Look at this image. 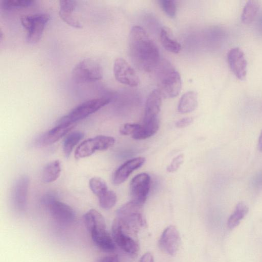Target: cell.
<instances>
[{
	"instance_id": "cell-6",
	"label": "cell",
	"mask_w": 262,
	"mask_h": 262,
	"mask_svg": "<svg viewBox=\"0 0 262 262\" xmlns=\"http://www.w3.org/2000/svg\"><path fill=\"white\" fill-rule=\"evenodd\" d=\"M50 15L41 13L23 16L20 21L27 30L26 40L30 43L37 42L41 38Z\"/></svg>"
},
{
	"instance_id": "cell-10",
	"label": "cell",
	"mask_w": 262,
	"mask_h": 262,
	"mask_svg": "<svg viewBox=\"0 0 262 262\" xmlns=\"http://www.w3.org/2000/svg\"><path fill=\"white\" fill-rule=\"evenodd\" d=\"M150 186V176L146 173L136 176L130 184V194L132 201L143 205L148 194Z\"/></svg>"
},
{
	"instance_id": "cell-36",
	"label": "cell",
	"mask_w": 262,
	"mask_h": 262,
	"mask_svg": "<svg viewBox=\"0 0 262 262\" xmlns=\"http://www.w3.org/2000/svg\"><path fill=\"white\" fill-rule=\"evenodd\" d=\"M140 262H154L152 255L150 252L145 253L141 257Z\"/></svg>"
},
{
	"instance_id": "cell-30",
	"label": "cell",
	"mask_w": 262,
	"mask_h": 262,
	"mask_svg": "<svg viewBox=\"0 0 262 262\" xmlns=\"http://www.w3.org/2000/svg\"><path fill=\"white\" fill-rule=\"evenodd\" d=\"M89 185L93 193L98 197L108 190L105 182L100 178L94 177L91 179Z\"/></svg>"
},
{
	"instance_id": "cell-15",
	"label": "cell",
	"mask_w": 262,
	"mask_h": 262,
	"mask_svg": "<svg viewBox=\"0 0 262 262\" xmlns=\"http://www.w3.org/2000/svg\"><path fill=\"white\" fill-rule=\"evenodd\" d=\"M145 162L143 157L131 159L121 165L115 171L113 177V182L115 185L123 183L132 172L140 167Z\"/></svg>"
},
{
	"instance_id": "cell-37",
	"label": "cell",
	"mask_w": 262,
	"mask_h": 262,
	"mask_svg": "<svg viewBox=\"0 0 262 262\" xmlns=\"http://www.w3.org/2000/svg\"><path fill=\"white\" fill-rule=\"evenodd\" d=\"M99 262H119L117 255L103 257L99 260Z\"/></svg>"
},
{
	"instance_id": "cell-24",
	"label": "cell",
	"mask_w": 262,
	"mask_h": 262,
	"mask_svg": "<svg viewBox=\"0 0 262 262\" xmlns=\"http://www.w3.org/2000/svg\"><path fill=\"white\" fill-rule=\"evenodd\" d=\"M61 172L60 163L58 160H55L48 163L42 171V178L45 183H51L56 180Z\"/></svg>"
},
{
	"instance_id": "cell-31",
	"label": "cell",
	"mask_w": 262,
	"mask_h": 262,
	"mask_svg": "<svg viewBox=\"0 0 262 262\" xmlns=\"http://www.w3.org/2000/svg\"><path fill=\"white\" fill-rule=\"evenodd\" d=\"M160 5L163 11L171 18L175 17L177 7L174 1L172 0H161Z\"/></svg>"
},
{
	"instance_id": "cell-11",
	"label": "cell",
	"mask_w": 262,
	"mask_h": 262,
	"mask_svg": "<svg viewBox=\"0 0 262 262\" xmlns=\"http://www.w3.org/2000/svg\"><path fill=\"white\" fill-rule=\"evenodd\" d=\"M180 244L181 237L179 231L172 225L164 230L159 241L160 249L170 255H174L177 252Z\"/></svg>"
},
{
	"instance_id": "cell-23",
	"label": "cell",
	"mask_w": 262,
	"mask_h": 262,
	"mask_svg": "<svg viewBox=\"0 0 262 262\" xmlns=\"http://www.w3.org/2000/svg\"><path fill=\"white\" fill-rule=\"evenodd\" d=\"M248 210L249 208L245 203L243 202L238 203L228 219V227L230 229H233L238 225L247 214Z\"/></svg>"
},
{
	"instance_id": "cell-5",
	"label": "cell",
	"mask_w": 262,
	"mask_h": 262,
	"mask_svg": "<svg viewBox=\"0 0 262 262\" xmlns=\"http://www.w3.org/2000/svg\"><path fill=\"white\" fill-rule=\"evenodd\" d=\"M73 79L77 82H92L103 77V69L96 61L84 59L77 63L72 70Z\"/></svg>"
},
{
	"instance_id": "cell-2",
	"label": "cell",
	"mask_w": 262,
	"mask_h": 262,
	"mask_svg": "<svg viewBox=\"0 0 262 262\" xmlns=\"http://www.w3.org/2000/svg\"><path fill=\"white\" fill-rule=\"evenodd\" d=\"M158 90L166 98L177 96L182 88V80L179 72L168 60L160 61L155 69Z\"/></svg>"
},
{
	"instance_id": "cell-9",
	"label": "cell",
	"mask_w": 262,
	"mask_h": 262,
	"mask_svg": "<svg viewBox=\"0 0 262 262\" xmlns=\"http://www.w3.org/2000/svg\"><path fill=\"white\" fill-rule=\"evenodd\" d=\"M113 72L116 79L121 83L137 86L140 79L133 68L122 58H117L114 63Z\"/></svg>"
},
{
	"instance_id": "cell-21",
	"label": "cell",
	"mask_w": 262,
	"mask_h": 262,
	"mask_svg": "<svg viewBox=\"0 0 262 262\" xmlns=\"http://www.w3.org/2000/svg\"><path fill=\"white\" fill-rule=\"evenodd\" d=\"M198 106V94L194 91L184 93L181 97L178 105V111L181 114L193 111Z\"/></svg>"
},
{
	"instance_id": "cell-25",
	"label": "cell",
	"mask_w": 262,
	"mask_h": 262,
	"mask_svg": "<svg viewBox=\"0 0 262 262\" xmlns=\"http://www.w3.org/2000/svg\"><path fill=\"white\" fill-rule=\"evenodd\" d=\"M259 9V5L255 1H249L245 4L242 14L241 19L246 24L252 23L255 18Z\"/></svg>"
},
{
	"instance_id": "cell-7",
	"label": "cell",
	"mask_w": 262,
	"mask_h": 262,
	"mask_svg": "<svg viewBox=\"0 0 262 262\" xmlns=\"http://www.w3.org/2000/svg\"><path fill=\"white\" fill-rule=\"evenodd\" d=\"M115 142V139L111 136L99 135L89 138L78 146L75 152V157L77 159L89 157L97 150L107 149Z\"/></svg>"
},
{
	"instance_id": "cell-12",
	"label": "cell",
	"mask_w": 262,
	"mask_h": 262,
	"mask_svg": "<svg viewBox=\"0 0 262 262\" xmlns=\"http://www.w3.org/2000/svg\"><path fill=\"white\" fill-rule=\"evenodd\" d=\"M227 61L234 75L240 80L245 79L247 63L244 53L238 47L233 48L227 54Z\"/></svg>"
},
{
	"instance_id": "cell-29",
	"label": "cell",
	"mask_w": 262,
	"mask_h": 262,
	"mask_svg": "<svg viewBox=\"0 0 262 262\" xmlns=\"http://www.w3.org/2000/svg\"><path fill=\"white\" fill-rule=\"evenodd\" d=\"M34 2L33 0H4L1 1V6L4 9L11 10L30 7Z\"/></svg>"
},
{
	"instance_id": "cell-33",
	"label": "cell",
	"mask_w": 262,
	"mask_h": 262,
	"mask_svg": "<svg viewBox=\"0 0 262 262\" xmlns=\"http://www.w3.org/2000/svg\"><path fill=\"white\" fill-rule=\"evenodd\" d=\"M184 159V156L182 154L174 158L167 167V171L171 173L176 171L183 163Z\"/></svg>"
},
{
	"instance_id": "cell-13",
	"label": "cell",
	"mask_w": 262,
	"mask_h": 262,
	"mask_svg": "<svg viewBox=\"0 0 262 262\" xmlns=\"http://www.w3.org/2000/svg\"><path fill=\"white\" fill-rule=\"evenodd\" d=\"M51 215L54 220L62 224H70L75 219L74 210L68 205L54 200L49 204Z\"/></svg>"
},
{
	"instance_id": "cell-14",
	"label": "cell",
	"mask_w": 262,
	"mask_h": 262,
	"mask_svg": "<svg viewBox=\"0 0 262 262\" xmlns=\"http://www.w3.org/2000/svg\"><path fill=\"white\" fill-rule=\"evenodd\" d=\"M29 179L23 176L16 181L12 190V201L19 211H24L27 207Z\"/></svg>"
},
{
	"instance_id": "cell-35",
	"label": "cell",
	"mask_w": 262,
	"mask_h": 262,
	"mask_svg": "<svg viewBox=\"0 0 262 262\" xmlns=\"http://www.w3.org/2000/svg\"><path fill=\"white\" fill-rule=\"evenodd\" d=\"M252 183L253 187L255 188H262V170L254 176Z\"/></svg>"
},
{
	"instance_id": "cell-1",
	"label": "cell",
	"mask_w": 262,
	"mask_h": 262,
	"mask_svg": "<svg viewBox=\"0 0 262 262\" xmlns=\"http://www.w3.org/2000/svg\"><path fill=\"white\" fill-rule=\"evenodd\" d=\"M129 49L133 63L140 70L150 72L161 61L158 48L140 26H135L131 29Z\"/></svg>"
},
{
	"instance_id": "cell-16",
	"label": "cell",
	"mask_w": 262,
	"mask_h": 262,
	"mask_svg": "<svg viewBox=\"0 0 262 262\" xmlns=\"http://www.w3.org/2000/svg\"><path fill=\"white\" fill-rule=\"evenodd\" d=\"M73 127L74 124L57 123L54 127L42 135L37 142L43 146L53 144L65 136Z\"/></svg>"
},
{
	"instance_id": "cell-4",
	"label": "cell",
	"mask_w": 262,
	"mask_h": 262,
	"mask_svg": "<svg viewBox=\"0 0 262 262\" xmlns=\"http://www.w3.org/2000/svg\"><path fill=\"white\" fill-rule=\"evenodd\" d=\"M111 101L108 97H101L87 100L74 108L68 114L61 118L57 123L73 124L97 112Z\"/></svg>"
},
{
	"instance_id": "cell-28",
	"label": "cell",
	"mask_w": 262,
	"mask_h": 262,
	"mask_svg": "<svg viewBox=\"0 0 262 262\" xmlns=\"http://www.w3.org/2000/svg\"><path fill=\"white\" fill-rule=\"evenodd\" d=\"M99 201L102 208L110 209L115 206L117 201V196L113 191L107 190L99 197Z\"/></svg>"
},
{
	"instance_id": "cell-32",
	"label": "cell",
	"mask_w": 262,
	"mask_h": 262,
	"mask_svg": "<svg viewBox=\"0 0 262 262\" xmlns=\"http://www.w3.org/2000/svg\"><path fill=\"white\" fill-rule=\"evenodd\" d=\"M141 125L136 123H125L122 125L119 129L120 133L123 135H133L140 128Z\"/></svg>"
},
{
	"instance_id": "cell-34",
	"label": "cell",
	"mask_w": 262,
	"mask_h": 262,
	"mask_svg": "<svg viewBox=\"0 0 262 262\" xmlns=\"http://www.w3.org/2000/svg\"><path fill=\"white\" fill-rule=\"evenodd\" d=\"M193 121L191 117H186L180 119L176 123V126L178 128H184L190 125Z\"/></svg>"
},
{
	"instance_id": "cell-19",
	"label": "cell",
	"mask_w": 262,
	"mask_h": 262,
	"mask_svg": "<svg viewBox=\"0 0 262 262\" xmlns=\"http://www.w3.org/2000/svg\"><path fill=\"white\" fill-rule=\"evenodd\" d=\"M85 226L89 232L106 230V224L103 215L95 209H91L83 215Z\"/></svg>"
},
{
	"instance_id": "cell-38",
	"label": "cell",
	"mask_w": 262,
	"mask_h": 262,
	"mask_svg": "<svg viewBox=\"0 0 262 262\" xmlns=\"http://www.w3.org/2000/svg\"><path fill=\"white\" fill-rule=\"evenodd\" d=\"M257 147L258 150L262 152V130L258 140Z\"/></svg>"
},
{
	"instance_id": "cell-18",
	"label": "cell",
	"mask_w": 262,
	"mask_h": 262,
	"mask_svg": "<svg viewBox=\"0 0 262 262\" xmlns=\"http://www.w3.org/2000/svg\"><path fill=\"white\" fill-rule=\"evenodd\" d=\"M77 5L74 0H60L59 1V15L60 18L69 25L76 28L82 27L80 21L73 15V12Z\"/></svg>"
},
{
	"instance_id": "cell-20",
	"label": "cell",
	"mask_w": 262,
	"mask_h": 262,
	"mask_svg": "<svg viewBox=\"0 0 262 262\" xmlns=\"http://www.w3.org/2000/svg\"><path fill=\"white\" fill-rule=\"evenodd\" d=\"M91 235L93 242L100 249L108 252L115 250V242L106 230L93 232Z\"/></svg>"
},
{
	"instance_id": "cell-27",
	"label": "cell",
	"mask_w": 262,
	"mask_h": 262,
	"mask_svg": "<svg viewBox=\"0 0 262 262\" xmlns=\"http://www.w3.org/2000/svg\"><path fill=\"white\" fill-rule=\"evenodd\" d=\"M84 134L80 131H74L70 133L64 139L63 151L66 157H68L74 146L82 139Z\"/></svg>"
},
{
	"instance_id": "cell-3",
	"label": "cell",
	"mask_w": 262,
	"mask_h": 262,
	"mask_svg": "<svg viewBox=\"0 0 262 262\" xmlns=\"http://www.w3.org/2000/svg\"><path fill=\"white\" fill-rule=\"evenodd\" d=\"M143 206L131 201L122 205L116 212L117 218L120 221L123 229L135 236L146 224L142 213Z\"/></svg>"
},
{
	"instance_id": "cell-8",
	"label": "cell",
	"mask_w": 262,
	"mask_h": 262,
	"mask_svg": "<svg viewBox=\"0 0 262 262\" xmlns=\"http://www.w3.org/2000/svg\"><path fill=\"white\" fill-rule=\"evenodd\" d=\"M112 231L115 243L123 250L132 255H136L139 250V245L135 236L125 230L118 218L112 224Z\"/></svg>"
},
{
	"instance_id": "cell-17",
	"label": "cell",
	"mask_w": 262,
	"mask_h": 262,
	"mask_svg": "<svg viewBox=\"0 0 262 262\" xmlns=\"http://www.w3.org/2000/svg\"><path fill=\"white\" fill-rule=\"evenodd\" d=\"M162 96L158 89L152 91L145 103L144 122L158 118L161 110Z\"/></svg>"
},
{
	"instance_id": "cell-22",
	"label": "cell",
	"mask_w": 262,
	"mask_h": 262,
	"mask_svg": "<svg viewBox=\"0 0 262 262\" xmlns=\"http://www.w3.org/2000/svg\"><path fill=\"white\" fill-rule=\"evenodd\" d=\"M160 126L158 118L155 119L141 126L140 129L133 135V138L136 140H143L148 138L157 133Z\"/></svg>"
},
{
	"instance_id": "cell-26",
	"label": "cell",
	"mask_w": 262,
	"mask_h": 262,
	"mask_svg": "<svg viewBox=\"0 0 262 262\" xmlns=\"http://www.w3.org/2000/svg\"><path fill=\"white\" fill-rule=\"evenodd\" d=\"M160 40L163 47L169 52L177 54L181 50V45L170 37L165 29L163 28L161 30Z\"/></svg>"
}]
</instances>
